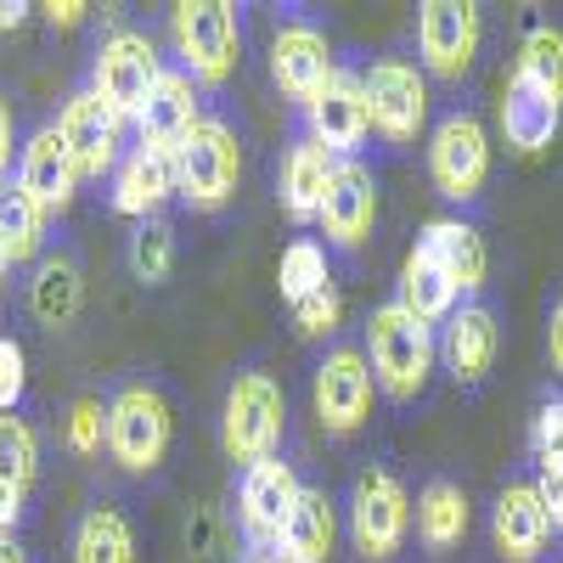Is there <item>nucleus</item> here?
I'll return each mask as SVG.
<instances>
[{
	"instance_id": "obj_18",
	"label": "nucleus",
	"mask_w": 563,
	"mask_h": 563,
	"mask_svg": "<svg viewBox=\"0 0 563 563\" xmlns=\"http://www.w3.org/2000/svg\"><path fill=\"white\" fill-rule=\"evenodd\" d=\"M490 541L501 552V563H541L547 541H552V519L536 496L530 479H507L490 501Z\"/></svg>"
},
{
	"instance_id": "obj_30",
	"label": "nucleus",
	"mask_w": 563,
	"mask_h": 563,
	"mask_svg": "<svg viewBox=\"0 0 563 563\" xmlns=\"http://www.w3.org/2000/svg\"><path fill=\"white\" fill-rule=\"evenodd\" d=\"M0 249H7L12 265L40 260V249H45V214H40V203L23 192L18 180L0 186Z\"/></svg>"
},
{
	"instance_id": "obj_2",
	"label": "nucleus",
	"mask_w": 563,
	"mask_h": 563,
	"mask_svg": "<svg viewBox=\"0 0 563 563\" xmlns=\"http://www.w3.org/2000/svg\"><path fill=\"white\" fill-rule=\"evenodd\" d=\"M282 440H288V395H282V384L260 366L238 372L220 411V451L231 462L254 467V462H271Z\"/></svg>"
},
{
	"instance_id": "obj_6",
	"label": "nucleus",
	"mask_w": 563,
	"mask_h": 563,
	"mask_svg": "<svg viewBox=\"0 0 563 563\" xmlns=\"http://www.w3.org/2000/svg\"><path fill=\"white\" fill-rule=\"evenodd\" d=\"M169 440H175V417L153 384H124L108 400V456L124 474H158Z\"/></svg>"
},
{
	"instance_id": "obj_10",
	"label": "nucleus",
	"mask_w": 563,
	"mask_h": 563,
	"mask_svg": "<svg viewBox=\"0 0 563 563\" xmlns=\"http://www.w3.org/2000/svg\"><path fill=\"white\" fill-rule=\"evenodd\" d=\"M158 52H153V40L147 34H135V29H113L102 45H97V63H90V90L124 119L135 124L141 108H147L153 97V85H158Z\"/></svg>"
},
{
	"instance_id": "obj_3",
	"label": "nucleus",
	"mask_w": 563,
	"mask_h": 563,
	"mask_svg": "<svg viewBox=\"0 0 563 563\" xmlns=\"http://www.w3.org/2000/svg\"><path fill=\"white\" fill-rule=\"evenodd\" d=\"M238 180H243V147L225 119H198L175 141V198L214 214L238 198Z\"/></svg>"
},
{
	"instance_id": "obj_39",
	"label": "nucleus",
	"mask_w": 563,
	"mask_h": 563,
	"mask_svg": "<svg viewBox=\"0 0 563 563\" xmlns=\"http://www.w3.org/2000/svg\"><path fill=\"white\" fill-rule=\"evenodd\" d=\"M536 496H541V507H547V519H552V536L563 530V467H536Z\"/></svg>"
},
{
	"instance_id": "obj_24",
	"label": "nucleus",
	"mask_w": 563,
	"mask_h": 563,
	"mask_svg": "<svg viewBox=\"0 0 563 563\" xmlns=\"http://www.w3.org/2000/svg\"><path fill=\"white\" fill-rule=\"evenodd\" d=\"M411 525H417V541L429 547V558H445V552H456L467 541V530H474V507H467L462 485L429 479V485L417 490Z\"/></svg>"
},
{
	"instance_id": "obj_40",
	"label": "nucleus",
	"mask_w": 563,
	"mask_h": 563,
	"mask_svg": "<svg viewBox=\"0 0 563 563\" xmlns=\"http://www.w3.org/2000/svg\"><path fill=\"white\" fill-rule=\"evenodd\" d=\"M547 372L563 384V288H558V299L547 305Z\"/></svg>"
},
{
	"instance_id": "obj_44",
	"label": "nucleus",
	"mask_w": 563,
	"mask_h": 563,
	"mask_svg": "<svg viewBox=\"0 0 563 563\" xmlns=\"http://www.w3.org/2000/svg\"><path fill=\"white\" fill-rule=\"evenodd\" d=\"M23 12H29L23 0H0V34H7V29H18V23H23Z\"/></svg>"
},
{
	"instance_id": "obj_7",
	"label": "nucleus",
	"mask_w": 563,
	"mask_h": 563,
	"mask_svg": "<svg viewBox=\"0 0 563 563\" xmlns=\"http://www.w3.org/2000/svg\"><path fill=\"white\" fill-rule=\"evenodd\" d=\"M429 180L445 203H479L490 186V135L474 108H451L429 135Z\"/></svg>"
},
{
	"instance_id": "obj_1",
	"label": "nucleus",
	"mask_w": 563,
	"mask_h": 563,
	"mask_svg": "<svg viewBox=\"0 0 563 563\" xmlns=\"http://www.w3.org/2000/svg\"><path fill=\"white\" fill-rule=\"evenodd\" d=\"M366 366H372V384H378L389 400L411 406L429 389L434 366H440V339L434 327H422L417 316H406L395 299L389 305H372L366 310Z\"/></svg>"
},
{
	"instance_id": "obj_29",
	"label": "nucleus",
	"mask_w": 563,
	"mask_h": 563,
	"mask_svg": "<svg viewBox=\"0 0 563 563\" xmlns=\"http://www.w3.org/2000/svg\"><path fill=\"white\" fill-rule=\"evenodd\" d=\"M74 563H135V530L119 507H90L79 519Z\"/></svg>"
},
{
	"instance_id": "obj_26",
	"label": "nucleus",
	"mask_w": 563,
	"mask_h": 563,
	"mask_svg": "<svg viewBox=\"0 0 563 563\" xmlns=\"http://www.w3.org/2000/svg\"><path fill=\"white\" fill-rule=\"evenodd\" d=\"M288 563H333L339 558V507L327 490H299V507H294V525L276 547Z\"/></svg>"
},
{
	"instance_id": "obj_31",
	"label": "nucleus",
	"mask_w": 563,
	"mask_h": 563,
	"mask_svg": "<svg viewBox=\"0 0 563 563\" xmlns=\"http://www.w3.org/2000/svg\"><path fill=\"white\" fill-rule=\"evenodd\" d=\"M512 74L530 79L536 90H547L552 102H563V29L558 23H530L519 40V63Z\"/></svg>"
},
{
	"instance_id": "obj_21",
	"label": "nucleus",
	"mask_w": 563,
	"mask_h": 563,
	"mask_svg": "<svg viewBox=\"0 0 563 563\" xmlns=\"http://www.w3.org/2000/svg\"><path fill=\"white\" fill-rule=\"evenodd\" d=\"M175 198V153L158 141H135L113 169V209L130 220H153Z\"/></svg>"
},
{
	"instance_id": "obj_14",
	"label": "nucleus",
	"mask_w": 563,
	"mask_h": 563,
	"mask_svg": "<svg viewBox=\"0 0 563 563\" xmlns=\"http://www.w3.org/2000/svg\"><path fill=\"white\" fill-rule=\"evenodd\" d=\"M321 238L333 249H366L372 225H378V175H372L361 158H339L333 180H327V198H321Z\"/></svg>"
},
{
	"instance_id": "obj_32",
	"label": "nucleus",
	"mask_w": 563,
	"mask_h": 563,
	"mask_svg": "<svg viewBox=\"0 0 563 563\" xmlns=\"http://www.w3.org/2000/svg\"><path fill=\"white\" fill-rule=\"evenodd\" d=\"M327 249L316 243V238H299V243H288L282 249V265H276V288H282V299L288 305H299V299H310V294H321L327 288Z\"/></svg>"
},
{
	"instance_id": "obj_27",
	"label": "nucleus",
	"mask_w": 563,
	"mask_h": 563,
	"mask_svg": "<svg viewBox=\"0 0 563 563\" xmlns=\"http://www.w3.org/2000/svg\"><path fill=\"white\" fill-rule=\"evenodd\" d=\"M79 299H85V276L68 254H45L34 260V282H29V316L40 327H68L79 316Z\"/></svg>"
},
{
	"instance_id": "obj_5",
	"label": "nucleus",
	"mask_w": 563,
	"mask_h": 563,
	"mask_svg": "<svg viewBox=\"0 0 563 563\" xmlns=\"http://www.w3.org/2000/svg\"><path fill=\"white\" fill-rule=\"evenodd\" d=\"M169 34H175L180 74H192L198 85H225L238 74V52H243L238 7H225V0H180L169 12Z\"/></svg>"
},
{
	"instance_id": "obj_20",
	"label": "nucleus",
	"mask_w": 563,
	"mask_h": 563,
	"mask_svg": "<svg viewBox=\"0 0 563 563\" xmlns=\"http://www.w3.org/2000/svg\"><path fill=\"white\" fill-rule=\"evenodd\" d=\"M417 249L451 276V288H456L462 299H479V294H485L490 249H485V238H479V225H474V220H462V214L429 220V225H422V238H417Z\"/></svg>"
},
{
	"instance_id": "obj_25",
	"label": "nucleus",
	"mask_w": 563,
	"mask_h": 563,
	"mask_svg": "<svg viewBox=\"0 0 563 563\" xmlns=\"http://www.w3.org/2000/svg\"><path fill=\"white\" fill-rule=\"evenodd\" d=\"M198 119H203L198 79H192V74H180V68H164L135 124H141V141H158V147H169V153H175V141H180L186 130H192Z\"/></svg>"
},
{
	"instance_id": "obj_42",
	"label": "nucleus",
	"mask_w": 563,
	"mask_h": 563,
	"mask_svg": "<svg viewBox=\"0 0 563 563\" xmlns=\"http://www.w3.org/2000/svg\"><path fill=\"white\" fill-rule=\"evenodd\" d=\"M85 12H90L85 0H52V7H45V18H52L57 29H79V23H85Z\"/></svg>"
},
{
	"instance_id": "obj_4",
	"label": "nucleus",
	"mask_w": 563,
	"mask_h": 563,
	"mask_svg": "<svg viewBox=\"0 0 563 563\" xmlns=\"http://www.w3.org/2000/svg\"><path fill=\"white\" fill-rule=\"evenodd\" d=\"M411 541V490L389 467H361L350 485V547L361 563H395Z\"/></svg>"
},
{
	"instance_id": "obj_38",
	"label": "nucleus",
	"mask_w": 563,
	"mask_h": 563,
	"mask_svg": "<svg viewBox=\"0 0 563 563\" xmlns=\"http://www.w3.org/2000/svg\"><path fill=\"white\" fill-rule=\"evenodd\" d=\"M23 384H29V361H23V344H18V339H0V411H18V400H23Z\"/></svg>"
},
{
	"instance_id": "obj_23",
	"label": "nucleus",
	"mask_w": 563,
	"mask_h": 563,
	"mask_svg": "<svg viewBox=\"0 0 563 563\" xmlns=\"http://www.w3.org/2000/svg\"><path fill=\"white\" fill-rule=\"evenodd\" d=\"M339 158L321 147L316 135H299L288 153H282V175H276V198L288 209V220L310 225L321 214V198H327V180H333Z\"/></svg>"
},
{
	"instance_id": "obj_43",
	"label": "nucleus",
	"mask_w": 563,
	"mask_h": 563,
	"mask_svg": "<svg viewBox=\"0 0 563 563\" xmlns=\"http://www.w3.org/2000/svg\"><path fill=\"white\" fill-rule=\"evenodd\" d=\"M7 169H12V102L0 97V186H7Z\"/></svg>"
},
{
	"instance_id": "obj_17",
	"label": "nucleus",
	"mask_w": 563,
	"mask_h": 563,
	"mask_svg": "<svg viewBox=\"0 0 563 563\" xmlns=\"http://www.w3.org/2000/svg\"><path fill=\"white\" fill-rule=\"evenodd\" d=\"M305 135H316L333 158H355L372 135V113H366V85L350 68H333V79L321 85V97L305 108Z\"/></svg>"
},
{
	"instance_id": "obj_19",
	"label": "nucleus",
	"mask_w": 563,
	"mask_h": 563,
	"mask_svg": "<svg viewBox=\"0 0 563 563\" xmlns=\"http://www.w3.org/2000/svg\"><path fill=\"white\" fill-rule=\"evenodd\" d=\"M18 186L40 203V214L52 220V214H68L74 209V192H79V169L63 147V135L57 124H45L34 130L23 147H18Z\"/></svg>"
},
{
	"instance_id": "obj_33",
	"label": "nucleus",
	"mask_w": 563,
	"mask_h": 563,
	"mask_svg": "<svg viewBox=\"0 0 563 563\" xmlns=\"http://www.w3.org/2000/svg\"><path fill=\"white\" fill-rule=\"evenodd\" d=\"M124 260H130L135 282H147V288H158V282L175 271V231H169L158 214H153V220H135Z\"/></svg>"
},
{
	"instance_id": "obj_28",
	"label": "nucleus",
	"mask_w": 563,
	"mask_h": 563,
	"mask_svg": "<svg viewBox=\"0 0 563 563\" xmlns=\"http://www.w3.org/2000/svg\"><path fill=\"white\" fill-rule=\"evenodd\" d=\"M395 305H400L406 316H417L422 327H440V321L462 305V294L451 288V276H445L429 254L411 249L406 265H400V282H395Z\"/></svg>"
},
{
	"instance_id": "obj_45",
	"label": "nucleus",
	"mask_w": 563,
	"mask_h": 563,
	"mask_svg": "<svg viewBox=\"0 0 563 563\" xmlns=\"http://www.w3.org/2000/svg\"><path fill=\"white\" fill-rule=\"evenodd\" d=\"M0 563H29V552H23L12 536H0Z\"/></svg>"
},
{
	"instance_id": "obj_22",
	"label": "nucleus",
	"mask_w": 563,
	"mask_h": 563,
	"mask_svg": "<svg viewBox=\"0 0 563 563\" xmlns=\"http://www.w3.org/2000/svg\"><path fill=\"white\" fill-rule=\"evenodd\" d=\"M563 130V102H552L547 90H536L530 79L507 74V90H501V135L512 153H547Z\"/></svg>"
},
{
	"instance_id": "obj_9",
	"label": "nucleus",
	"mask_w": 563,
	"mask_h": 563,
	"mask_svg": "<svg viewBox=\"0 0 563 563\" xmlns=\"http://www.w3.org/2000/svg\"><path fill=\"white\" fill-rule=\"evenodd\" d=\"M485 12L474 0H422L417 7V68L429 79H462L479 57Z\"/></svg>"
},
{
	"instance_id": "obj_13",
	"label": "nucleus",
	"mask_w": 563,
	"mask_h": 563,
	"mask_svg": "<svg viewBox=\"0 0 563 563\" xmlns=\"http://www.w3.org/2000/svg\"><path fill=\"white\" fill-rule=\"evenodd\" d=\"M57 135H63V147H68L79 180H102V175H113L119 158H124V119L97 97V90H79V97L63 102Z\"/></svg>"
},
{
	"instance_id": "obj_11",
	"label": "nucleus",
	"mask_w": 563,
	"mask_h": 563,
	"mask_svg": "<svg viewBox=\"0 0 563 563\" xmlns=\"http://www.w3.org/2000/svg\"><path fill=\"white\" fill-rule=\"evenodd\" d=\"M299 490H305V485H299V474H294V462H282V456L243 467L238 525H243V541H249L260 558H271V552L282 547V536H288L294 507H299Z\"/></svg>"
},
{
	"instance_id": "obj_12",
	"label": "nucleus",
	"mask_w": 563,
	"mask_h": 563,
	"mask_svg": "<svg viewBox=\"0 0 563 563\" xmlns=\"http://www.w3.org/2000/svg\"><path fill=\"white\" fill-rule=\"evenodd\" d=\"M372 366L361 350L350 344H333L321 361H316V378H310V400H316V417H321V429L344 440L355 429H366V417H372Z\"/></svg>"
},
{
	"instance_id": "obj_16",
	"label": "nucleus",
	"mask_w": 563,
	"mask_h": 563,
	"mask_svg": "<svg viewBox=\"0 0 563 563\" xmlns=\"http://www.w3.org/2000/svg\"><path fill=\"white\" fill-rule=\"evenodd\" d=\"M440 366L462 389H479L496 366V350H501V327H496V310L485 299H462L445 321H440Z\"/></svg>"
},
{
	"instance_id": "obj_37",
	"label": "nucleus",
	"mask_w": 563,
	"mask_h": 563,
	"mask_svg": "<svg viewBox=\"0 0 563 563\" xmlns=\"http://www.w3.org/2000/svg\"><path fill=\"white\" fill-rule=\"evenodd\" d=\"M339 316H344V299H339V288H333V282H327L321 294H310V299H299V305H294V327H299L305 339L333 333V327H339Z\"/></svg>"
},
{
	"instance_id": "obj_15",
	"label": "nucleus",
	"mask_w": 563,
	"mask_h": 563,
	"mask_svg": "<svg viewBox=\"0 0 563 563\" xmlns=\"http://www.w3.org/2000/svg\"><path fill=\"white\" fill-rule=\"evenodd\" d=\"M333 45H327V34L316 29V23H305V18H294V23H282L276 34H271V85L282 90L288 102H299V108H310L316 97H321V85L333 79Z\"/></svg>"
},
{
	"instance_id": "obj_36",
	"label": "nucleus",
	"mask_w": 563,
	"mask_h": 563,
	"mask_svg": "<svg viewBox=\"0 0 563 563\" xmlns=\"http://www.w3.org/2000/svg\"><path fill=\"white\" fill-rule=\"evenodd\" d=\"M530 456H536V467H563V395L541 400V411L530 422Z\"/></svg>"
},
{
	"instance_id": "obj_47",
	"label": "nucleus",
	"mask_w": 563,
	"mask_h": 563,
	"mask_svg": "<svg viewBox=\"0 0 563 563\" xmlns=\"http://www.w3.org/2000/svg\"><path fill=\"white\" fill-rule=\"evenodd\" d=\"M260 563H288V558H282V552H271V558H260Z\"/></svg>"
},
{
	"instance_id": "obj_8",
	"label": "nucleus",
	"mask_w": 563,
	"mask_h": 563,
	"mask_svg": "<svg viewBox=\"0 0 563 563\" xmlns=\"http://www.w3.org/2000/svg\"><path fill=\"white\" fill-rule=\"evenodd\" d=\"M366 113L389 147H417V135L429 130V74L411 57H378L366 74Z\"/></svg>"
},
{
	"instance_id": "obj_35",
	"label": "nucleus",
	"mask_w": 563,
	"mask_h": 563,
	"mask_svg": "<svg viewBox=\"0 0 563 563\" xmlns=\"http://www.w3.org/2000/svg\"><path fill=\"white\" fill-rule=\"evenodd\" d=\"M63 440L74 456H97L108 445V406L102 400H74L68 422H63Z\"/></svg>"
},
{
	"instance_id": "obj_41",
	"label": "nucleus",
	"mask_w": 563,
	"mask_h": 563,
	"mask_svg": "<svg viewBox=\"0 0 563 563\" xmlns=\"http://www.w3.org/2000/svg\"><path fill=\"white\" fill-rule=\"evenodd\" d=\"M23 485H12V479H0V536H12L18 530V519H23Z\"/></svg>"
},
{
	"instance_id": "obj_34",
	"label": "nucleus",
	"mask_w": 563,
	"mask_h": 563,
	"mask_svg": "<svg viewBox=\"0 0 563 563\" xmlns=\"http://www.w3.org/2000/svg\"><path fill=\"white\" fill-rule=\"evenodd\" d=\"M40 474V440L34 429L18 417V411H0V479H12V485H34Z\"/></svg>"
},
{
	"instance_id": "obj_46",
	"label": "nucleus",
	"mask_w": 563,
	"mask_h": 563,
	"mask_svg": "<svg viewBox=\"0 0 563 563\" xmlns=\"http://www.w3.org/2000/svg\"><path fill=\"white\" fill-rule=\"evenodd\" d=\"M7 271H12V260H7V249H0V288H7Z\"/></svg>"
}]
</instances>
